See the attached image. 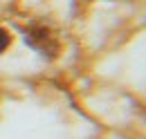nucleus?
<instances>
[{
  "instance_id": "f257e3e1",
  "label": "nucleus",
  "mask_w": 146,
  "mask_h": 139,
  "mask_svg": "<svg viewBox=\"0 0 146 139\" xmlns=\"http://www.w3.org/2000/svg\"><path fill=\"white\" fill-rule=\"evenodd\" d=\"M9 43H11V36H9L5 29H2V27H0V54L9 47Z\"/></svg>"
}]
</instances>
